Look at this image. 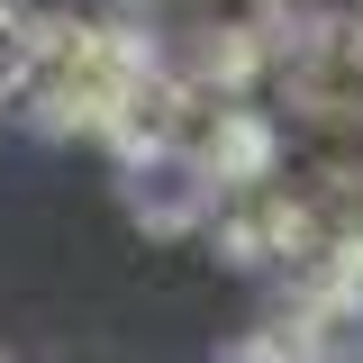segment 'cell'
<instances>
[{
	"label": "cell",
	"instance_id": "cell-1",
	"mask_svg": "<svg viewBox=\"0 0 363 363\" xmlns=\"http://www.w3.org/2000/svg\"><path fill=\"white\" fill-rule=\"evenodd\" d=\"M28 91H45L55 118H118L128 109V55L109 37H45Z\"/></svg>",
	"mask_w": 363,
	"mask_h": 363
},
{
	"label": "cell",
	"instance_id": "cell-2",
	"mask_svg": "<svg viewBox=\"0 0 363 363\" xmlns=\"http://www.w3.org/2000/svg\"><path fill=\"white\" fill-rule=\"evenodd\" d=\"M37 45H45V28L18 9V0H0V91H28V82H37Z\"/></svg>",
	"mask_w": 363,
	"mask_h": 363
}]
</instances>
